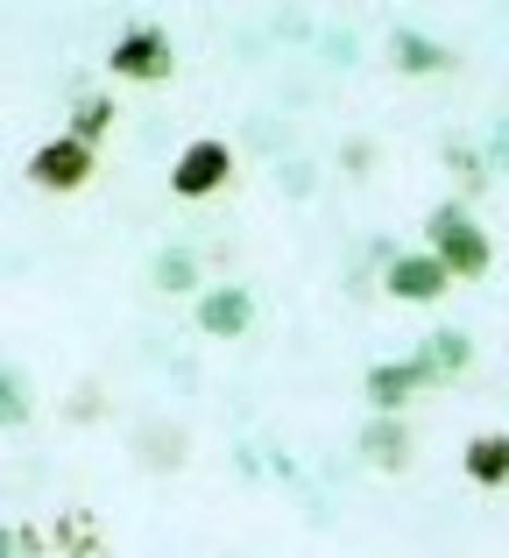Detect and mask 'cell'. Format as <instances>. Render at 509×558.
Masks as SVG:
<instances>
[{"label": "cell", "instance_id": "cell-17", "mask_svg": "<svg viewBox=\"0 0 509 558\" xmlns=\"http://www.w3.org/2000/svg\"><path fill=\"white\" fill-rule=\"evenodd\" d=\"M488 170H509V113L488 128Z\"/></svg>", "mask_w": 509, "mask_h": 558}, {"label": "cell", "instance_id": "cell-4", "mask_svg": "<svg viewBox=\"0 0 509 558\" xmlns=\"http://www.w3.org/2000/svg\"><path fill=\"white\" fill-rule=\"evenodd\" d=\"M383 290H389L397 304H439L446 290H453V276H446V262L432 255V247H417V255H389Z\"/></svg>", "mask_w": 509, "mask_h": 558}, {"label": "cell", "instance_id": "cell-15", "mask_svg": "<svg viewBox=\"0 0 509 558\" xmlns=\"http://www.w3.org/2000/svg\"><path fill=\"white\" fill-rule=\"evenodd\" d=\"M0 417H8V424H22V417H28V375H22V368L0 375Z\"/></svg>", "mask_w": 509, "mask_h": 558}, {"label": "cell", "instance_id": "cell-14", "mask_svg": "<svg viewBox=\"0 0 509 558\" xmlns=\"http://www.w3.org/2000/svg\"><path fill=\"white\" fill-rule=\"evenodd\" d=\"M446 170H453L468 191H482L488 184V156H474V149H460V142H446Z\"/></svg>", "mask_w": 509, "mask_h": 558}, {"label": "cell", "instance_id": "cell-5", "mask_svg": "<svg viewBox=\"0 0 509 558\" xmlns=\"http://www.w3.org/2000/svg\"><path fill=\"white\" fill-rule=\"evenodd\" d=\"M85 178H93V149L78 135H50L28 156V184H43V191H78Z\"/></svg>", "mask_w": 509, "mask_h": 558}, {"label": "cell", "instance_id": "cell-1", "mask_svg": "<svg viewBox=\"0 0 509 558\" xmlns=\"http://www.w3.org/2000/svg\"><path fill=\"white\" fill-rule=\"evenodd\" d=\"M425 247L446 262V276H460V283H474V276H488V262H496V247H488V233L474 227V213L460 198L432 205L425 219Z\"/></svg>", "mask_w": 509, "mask_h": 558}, {"label": "cell", "instance_id": "cell-18", "mask_svg": "<svg viewBox=\"0 0 509 558\" xmlns=\"http://www.w3.org/2000/svg\"><path fill=\"white\" fill-rule=\"evenodd\" d=\"M326 57H332V64H354L361 50H354V36H326Z\"/></svg>", "mask_w": 509, "mask_h": 558}, {"label": "cell", "instance_id": "cell-13", "mask_svg": "<svg viewBox=\"0 0 509 558\" xmlns=\"http://www.w3.org/2000/svg\"><path fill=\"white\" fill-rule=\"evenodd\" d=\"M425 375H460L474 361V347H468V332H425Z\"/></svg>", "mask_w": 509, "mask_h": 558}, {"label": "cell", "instance_id": "cell-11", "mask_svg": "<svg viewBox=\"0 0 509 558\" xmlns=\"http://www.w3.org/2000/svg\"><path fill=\"white\" fill-rule=\"evenodd\" d=\"M149 283L163 290V298H184V290H198V255H192V247H163V255L149 262Z\"/></svg>", "mask_w": 509, "mask_h": 558}, {"label": "cell", "instance_id": "cell-10", "mask_svg": "<svg viewBox=\"0 0 509 558\" xmlns=\"http://www.w3.org/2000/svg\"><path fill=\"white\" fill-rule=\"evenodd\" d=\"M460 466H468L474 488H502V481H509V432H482V438H468Z\"/></svg>", "mask_w": 509, "mask_h": 558}, {"label": "cell", "instance_id": "cell-8", "mask_svg": "<svg viewBox=\"0 0 509 558\" xmlns=\"http://www.w3.org/2000/svg\"><path fill=\"white\" fill-rule=\"evenodd\" d=\"M389 64H397L403 78H432V71H460V50L417 36V28H397V36H389Z\"/></svg>", "mask_w": 509, "mask_h": 558}, {"label": "cell", "instance_id": "cell-7", "mask_svg": "<svg viewBox=\"0 0 509 558\" xmlns=\"http://www.w3.org/2000/svg\"><path fill=\"white\" fill-rule=\"evenodd\" d=\"M249 326H255V298L241 283H220V290L198 298V332H206V340H241Z\"/></svg>", "mask_w": 509, "mask_h": 558}, {"label": "cell", "instance_id": "cell-3", "mask_svg": "<svg viewBox=\"0 0 509 558\" xmlns=\"http://www.w3.org/2000/svg\"><path fill=\"white\" fill-rule=\"evenodd\" d=\"M227 178H234V149H227V142H213V135L184 142L178 163H170V191H178V198H213Z\"/></svg>", "mask_w": 509, "mask_h": 558}, {"label": "cell", "instance_id": "cell-12", "mask_svg": "<svg viewBox=\"0 0 509 558\" xmlns=\"http://www.w3.org/2000/svg\"><path fill=\"white\" fill-rule=\"evenodd\" d=\"M113 121H121V107H113L107 93H85L78 107H71V128H64V135H78L85 149H99V135H107Z\"/></svg>", "mask_w": 509, "mask_h": 558}, {"label": "cell", "instance_id": "cell-16", "mask_svg": "<svg viewBox=\"0 0 509 558\" xmlns=\"http://www.w3.org/2000/svg\"><path fill=\"white\" fill-rule=\"evenodd\" d=\"M142 460H149V466H170V460H184V438H170L163 424H149V432H142Z\"/></svg>", "mask_w": 509, "mask_h": 558}, {"label": "cell", "instance_id": "cell-9", "mask_svg": "<svg viewBox=\"0 0 509 558\" xmlns=\"http://www.w3.org/2000/svg\"><path fill=\"white\" fill-rule=\"evenodd\" d=\"M361 460L383 466V474H403V466H411V432H403V417H368L361 424Z\"/></svg>", "mask_w": 509, "mask_h": 558}, {"label": "cell", "instance_id": "cell-6", "mask_svg": "<svg viewBox=\"0 0 509 558\" xmlns=\"http://www.w3.org/2000/svg\"><path fill=\"white\" fill-rule=\"evenodd\" d=\"M417 381H432L417 354H411V361H375V368L361 375V396H368V410H375V417H403V403H411V389H417Z\"/></svg>", "mask_w": 509, "mask_h": 558}, {"label": "cell", "instance_id": "cell-2", "mask_svg": "<svg viewBox=\"0 0 509 558\" xmlns=\"http://www.w3.org/2000/svg\"><path fill=\"white\" fill-rule=\"evenodd\" d=\"M107 71L113 78H135V85H163L170 71H178V50H170L163 28H128V36L107 50Z\"/></svg>", "mask_w": 509, "mask_h": 558}]
</instances>
